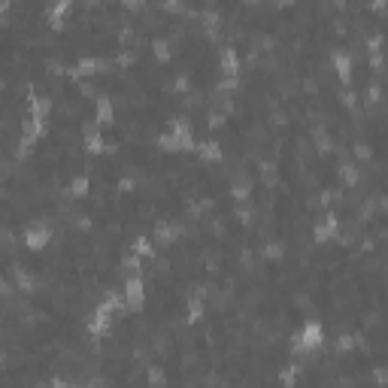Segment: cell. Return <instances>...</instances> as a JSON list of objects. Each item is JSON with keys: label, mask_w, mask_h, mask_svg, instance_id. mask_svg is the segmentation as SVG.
I'll return each instance as SVG.
<instances>
[{"label": "cell", "mask_w": 388, "mask_h": 388, "mask_svg": "<svg viewBox=\"0 0 388 388\" xmlns=\"http://www.w3.org/2000/svg\"><path fill=\"white\" fill-rule=\"evenodd\" d=\"M322 340H325V334H322V325H319V322H307L294 346H297L300 352H316V349L322 346Z\"/></svg>", "instance_id": "1"}, {"label": "cell", "mask_w": 388, "mask_h": 388, "mask_svg": "<svg viewBox=\"0 0 388 388\" xmlns=\"http://www.w3.org/2000/svg\"><path fill=\"white\" fill-rule=\"evenodd\" d=\"M124 297H127V304H131L134 310L143 307V279H140V276H131V279H127V285H124Z\"/></svg>", "instance_id": "2"}, {"label": "cell", "mask_w": 388, "mask_h": 388, "mask_svg": "<svg viewBox=\"0 0 388 388\" xmlns=\"http://www.w3.org/2000/svg\"><path fill=\"white\" fill-rule=\"evenodd\" d=\"M46 240H49V231H46V228H30V231H27V246H30V249H39Z\"/></svg>", "instance_id": "3"}, {"label": "cell", "mask_w": 388, "mask_h": 388, "mask_svg": "<svg viewBox=\"0 0 388 388\" xmlns=\"http://www.w3.org/2000/svg\"><path fill=\"white\" fill-rule=\"evenodd\" d=\"M334 225H337V222H334V215H328V222L316 228V237H319V240H325V237H328V234L334 231Z\"/></svg>", "instance_id": "4"}, {"label": "cell", "mask_w": 388, "mask_h": 388, "mask_svg": "<svg viewBox=\"0 0 388 388\" xmlns=\"http://www.w3.org/2000/svg\"><path fill=\"white\" fill-rule=\"evenodd\" d=\"M206 158H219V149H215V143H203V149H200Z\"/></svg>", "instance_id": "5"}, {"label": "cell", "mask_w": 388, "mask_h": 388, "mask_svg": "<svg viewBox=\"0 0 388 388\" xmlns=\"http://www.w3.org/2000/svg\"><path fill=\"white\" fill-rule=\"evenodd\" d=\"M134 249H137L140 255H143V252H146V255L152 252V246H149V240H137V246H134Z\"/></svg>", "instance_id": "6"}, {"label": "cell", "mask_w": 388, "mask_h": 388, "mask_svg": "<svg viewBox=\"0 0 388 388\" xmlns=\"http://www.w3.org/2000/svg\"><path fill=\"white\" fill-rule=\"evenodd\" d=\"M85 185H88V182H85V179H76V182H73V185H70V191H85Z\"/></svg>", "instance_id": "7"}]
</instances>
